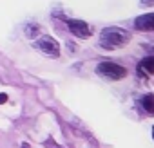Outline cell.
Returning a JSON list of instances; mask_svg holds the SVG:
<instances>
[{"label":"cell","mask_w":154,"mask_h":148,"mask_svg":"<svg viewBox=\"0 0 154 148\" xmlns=\"http://www.w3.org/2000/svg\"><path fill=\"white\" fill-rule=\"evenodd\" d=\"M134 25H136V29H140V31H154V13L140 15V16L134 20Z\"/></svg>","instance_id":"cell-5"},{"label":"cell","mask_w":154,"mask_h":148,"mask_svg":"<svg viewBox=\"0 0 154 148\" xmlns=\"http://www.w3.org/2000/svg\"><path fill=\"white\" fill-rule=\"evenodd\" d=\"M96 72L100 74V76L107 78V80H122V78L127 76L125 67H122V65H118L114 61H102V63H98Z\"/></svg>","instance_id":"cell-2"},{"label":"cell","mask_w":154,"mask_h":148,"mask_svg":"<svg viewBox=\"0 0 154 148\" xmlns=\"http://www.w3.org/2000/svg\"><path fill=\"white\" fill-rule=\"evenodd\" d=\"M138 70L141 72V74H152L154 72V56H149V58H145V60H141L140 61V65H138Z\"/></svg>","instance_id":"cell-6"},{"label":"cell","mask_w":154,"mask_h":148,"mask_svg":"<svg viewBox=\"0 0 154 148\" xmlns=\"http://www.w3.org/2000/svg\"><path fill=\"white\" fill-rule=\"evenodd\" d=\"M6 101H8V94L2 92V94H0V103H6Z\"/></svg>","instance_id":"cell-10"},{"label":"cell","mask_w":154,"mask_h":148,"mask_svg":"<svg viewBox=\"0 0 154 148\" xmlns=\"http://www.w3.org/2000/svg\"><path fill=\"white\" fill-rule=\"evenodd\" d=\"M35 47L38 49V51H42L45 56H49V58H58L60 56V45H58V42L54 40V38H51V36H40L36 42H35Z\"/></svg>","instance_id":"cell-3"},{"label":"cell","mask_w":154,"mask_h":148,"mask_svg":"<svg viewBox=\"0 0 154 148\" xmlns=\"http://www.w3.org/2000/svg\"><path fill=\"white\" fill-rule=\"evenodd\" d=\"M141 105H143V108H145L149 114H154V96H152V94H147V96L141 99Z\"/></svg>","instance_id":"cell-7"},{"label":"cell","mask_w":154,"mask_h":148,"mask_svg":"<svg viewBox=\"0 0 154 148\" xmlns=\"http://www.w3.org/2000/svg\"><path fill=\"white\" fill-rule=\"evenodd\" d=\"M141 4H143V6H149V7H150V6H154V0H141Z\"/></svg>","instance_id":"cell-9"},{"label":"cell","mask_w":154,"mask_h":148,"mask_svg":"<svg viewBox=\"0 0 154 148\" xmlns=\"http://www.w3.org/2000/svg\"><path fill=\"white\" fill-rule=\"evenodd\" d=\"M22 148H29V144H27V143H24V144H22Z\"/></svg>","instance_id":"cell-11"},{"label":"cell","mask_w":154,"mask_h":148,"mask_svg":"<svg viewBox=\"0 0 154 148\" xmlns=\"http://www.w3.org/2000/svg\"><path fill=\"white\" fill-rule=\"evenodd\" d=\"M26 34H27V36H31V38H33V36H36V34H38V25H35V24L27 25V27H26Z\"/></svg>","instance_id":"cell-8"},{"label":"cell","mask_w":154,"mask_h":148,"mask_svg":"<svg viewBox=\"0 0 154 148\" xmlns=\"http://www.w3.org/2000/svg\"><path fill=\"white\" fill-rule=\"evenodd\" d=\"M129 33L122 27H105L102 33H100V45L103 49H120L123 47L127 42H129Z\"/></svg>","instance_id":"cell-1"},{"label":"cell","mask_w":154,"mask_h":148,"mask_svg":"<svg viewBox=\"0 0 154 148\" xmlns=\"http://www.w3.org/2000/svg\"><path fill=\"white\" fill-rule=\"evenodd\" d=\"M67 27H69V31L74 36H78V38H87L91 34V27L84 20H69L67 22Z\"/></svg>","instance_id":"cell-4"},{"label":"cell","mask_w":154,"mask_h":148,"mask_svg":"<svg viewBox=\"0 0 154 148\" xmlns=\"http://www.w3.org/2000/svg\"><path fill=\"white\" fill-rule=\"evenodd\" d=\"M152 134H154V128H152Z\"/></svg>","instance_id":"cell-12"}]
</instances>
